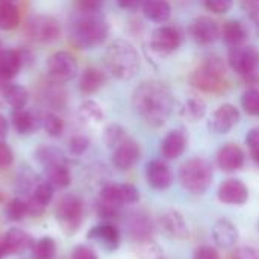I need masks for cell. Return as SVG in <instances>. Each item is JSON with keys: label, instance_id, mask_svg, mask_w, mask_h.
Returning a JSON list of instances; mask_svg holds the SVG:
<instances>
[{"label": "cell", "instance_id": "16", "mask_svg": "<svg viewBox=\"0 0 259 259\" xmlns=\"http://www.w3.org/2000/svg\"><path fill=\"white\" fill-rule=\"evenodd\" d=\"M217 197L225 205H244L249 200V190L240 179H228L220 184Z\"/></svg>", "mask_w": 259, "mask_h": 259}, {"label": "cell", "instance_id": "24", "mask_svg": "<svg viewBox=\"0 0 259 259\" xmlns=\"http://www.w3.org/2000/svg\"><path fill=\"white\" fill-rule=\"evenodd\" d=\"M12 126L14 129L21 134V135H27L32 134L33 131L38 129V126L41 124V117H38L33 111L21 108V109H14L12 111V117H11Z\"/></svg>", "mask_w": 259, "mask_h": 259}, {"label": "cell", "instance_id": "35", "mask_svg": "<svg viewBox=\"0 0 259 259\" xmlns=\"http://www.w3.org/2000/svg\"><path fill=\"white\" fill-rule=\"evenodd\" d=\"M102 138H103V143L109 147V149H115L120 143H123L127 135H126V131L123 126L117 124V123H111L108 124L105 129H103V134H102Z\"/></svg>", "mask_w": 259, "mask_h": 259}, {"label": "cell", "instance_id": "22", "mask_svg": "<svg viewBox=\"0 0 259 259\" xmlns=\"http://www.w3.org/2000/svg\"><path fill=\"white\" fill-rule=\"evenodd\" d=\"M220 38H223V41L226 42V46L229 49L243 46V44H246V41L249 38L247 26L240 20H229L222 26Z\"/></svg>", "mask_w": 259, "mask_h": 259}, {"label": "cell", "instance_id": "52", "mask_svg": "<svg viewBox=\"0 0 259 259\" xmlns=\"http://www.w3.org/2000/svg\"><path fill=\"white\" fill-rule=\"evenodd\" d=\"M8 253V249H6V244H5V240L0 238V259L3 258L5 255Z\"/></svg>", "mask_w": 259, "mask_h": 259}, {"label": "cell", "instance_id": "43", "mask_svg": "<svg viewBox=\"0 0 259 259\" xmlns=\"http://www.w3.org/2000/svg\"><path fill=\"white\" fill-rule=\"evenodd\" d=\"M76 9L80 14H93L100 12L103 0H74Z\"/></svg>", "mask_w": 259, "mask_h": 259}, {"label": "cell", "instance_id": "49", "mask_svg": "<svg viewBox=\"0 0 259 259\" xmlns=\"http://www.w3.org/2000/svg\"><path fill=\"white\" fill-rule=\"evenodd\" d=\"M234 259H259V249L255 247H240L235 250Z\"/></svg>", "mask_w": 259, "mask_h": 259}, {"label": "cell", "instance_id": "30", "mask_svg": "<svg viewBox=\"0 0 259 259\" xmlns=\"http://www.w3.org/2000/svg\"><path fill=\"white\" fill-rule=\"evenodd\" d=\"M77 115L79 120L85 124H99L105 118L103 108L96 100H85L83 103H80Z\"/></svg>", "mask_w": 259, "mask_h": 259}, {"label": "cell", "instance_id": "12", "mask_svg": "<svg viewBox=\"0 0 259 259\" xmlns=\"http://www.w3.org/2000/svg\"><path fill=\"white\" fill-rule=\"evenodd\" d=\"M241 115H240L238 108L232 103H225L212 112L208 121V127L211 132L217 135H223V134L231 132L238 124Z\"/></svg>", "mask_w": 259, "mask_h": 259}, {"label": "cell", "instance_id": "21", "mask_svg": "<svg viewBox=\"0 0 259 259\" xmlns=\"http://www.w3.org/2000/svg\"><path fill=\"white\" fill-rule=\"evenodd\" d=\"M238 237H240L238 229L235 228V225L231 220L222 219V220L215 222V225L212 228V238L219 247H222V249L235 247Z\"/></svg>", "mask_w": 259, "mask_h": 259}, {"label": "cell", "instance_id": "29", "mask_svg": "<svg viewBox=\"0 0 259 259\" xmlns=\"http://www.w3.org/2000/svg\"><path fill=\"white\" fill-rule=\"evenodd\" d=\"M127 229L132 237L140 238L141 241H149V237L153 232V226H152V222L149 220V217L144 214H138V212L129 217Z\"/></svg>", "mask_w": 259, "mask_h": 259}, {"label": "cell", "instance_id": "2", "mask_svg": "<svg viewBox=\"0 0 259 259\" xmlns=\"http://www.w3.org/2000/svg\"><path fill=\"white\" fill-rule=\"evenodd\" d=\"M109 35V24L100 12L80 14L70 24L71 42L83 50L102 46Z\"/></svg>", "mask_w": 259, "mask_h": 259}, {"label": "cell", "instance_id": "6", "mask_svg": "<svg viewBox=\"0 0 259 259\" xmlns=\"http://www.w3.org/2000/svg\"><path fill=\"white\" fill-rule=\"evenodd\" d=\"M231 68L243 76L246 82L249 83H258V70H259V52L255 46L243 44L238 47L229 49L228 56Z\"/></svg>", "mask_w": 259, "mask_h": 259}, {"label": "cell", "instance_id": "33", "mask_svg": "<svg viewBox=\"0 0 259 259\" xmlns=\"http://www.w3.org/2000/svg\"><path fill=\"white\" fill-rule=\"evenodd\" d=\"M20 24V12L14 3H0V30H14Z\"/></svg>", "mask_w": 259, "mask_h": 259}, {"label": "cell", "instance_id": "51", "mask_svg": "<svg viewBox=\"0 0 259 259\" xmlns=\"http://www.w3.org/2000/svg\"><path fill=\"white\" fill-rule=\"evenodd\" d=\"M9 131V124H8V120L0 114V141H3L6 138V134Z\"/></svg>", "mask_w": 259, "mask_h": 259}, {"label": "cell", "instance_id": "10", "mask_svg": "<svg viewBox=\"0 0 259 259\" xmlns=\"http://www.w3.org/2000/svg\"><path fill=\"white\" fill-rule=\"evenodd\" d=\"M140 197V191L131 184H108L100 191V203L117 209L138 203Z\"/></svg>", "mask_w": 259, "mask_h": 259}, {"label": "cell", "instance_id": "5", "mask_svg": "<svg viewBox=\"0 0 259 259\" xmlns=\"http://www.w3.org/2000/svg\"><path fill=\"white\" fill-rule=\"evenodd\" d=\"M179 182L191 194H203L212 184V167L203 158H193L179 168Z\"/></svg>", "mask_w": 259, "mask_h": 259}, {"label": "cell", "instance_id": "8", "mask_svg": "<svg viewBox=\"0 0 259 259\" xmlns=\"http://www.w3.org/2000/svg\"><path fill=\"white\" fill-rule=\"evenodd\" d=\"M46 68H47V74L50 80L59 85L73 80L79 71L76 58L71 53L64 52V50L52 53L47 59Z\"/></svg>", "mask_w": 259, "mask_h": 259}, {"label": "cell", "instance_id": "54", "mask_svg": "<svg viewBox=\"0 0 259 259\" xmlns=\"http://www.w3.org/2000/svg\"><path fill=\"white\" fill-rule=\"evenodd\" d=\"M2 50H3V49H2V41H0V52H2Z\"/></svg>", "mask_w": 259, "mask_h": 259}, {"label": "cell", "instance_id": "4", "mask_svg": "<svg viewBox=\"0 0 259 259\" xmlns=\"http://www.w3.org/2000/svg\"><path fill=\"white\" fill-rule=\"evenodd\" d=\"M188 82L193 88L211 93V94H222L228 90V73L223 59L217 55H211L205 58L200 65L193 70L188 76Z\"/></svg>", "mask_w": 259, "mask_h": 259}, {"label": "cell", "instance_id": "47", "mask_svg": "<svg viewBox=\"0 0 259 259\" xmlns=\"http://www.w3.org/2000/svg\"><path fill=\"white\" fill-rule=\"evenodd\" d=\"M12 159H14V155H12L11 147L5 141H0V168L9 167L12 164Z\"/></svg>", "mask_w": 259, "mask_h": 259}, {"label": "cell", "instance_id": "39", "mask_svg": "<svg viewBox=\"0 0 259 259\" xmlns=\"http://www.w3.org/2000/svg\"><path fill=\"white\" fill-rule=\"evenodd\" d=\"M243 109L253 117H259V88H249L241 97Z\"/></svg>", "mask_w": 259, "mask_h": 259}, {"label": "cell", "instance_id": "53", "mask_svg": "<svg viewBox=\"0 0 259 259\" xmlns=\"http://www.w3.org/2000/svg\"><path fill=\"white\" fill-rule=\"evenodd\" d=\"M6 2H9V3H14V0H0V3H6Z\"/></svg>", "mask_w": 259, "mask_h": 259}, {"label": "cell", "instance_id": "40", "mask_svg": "<svg viewBox=\"0 0 259 259\" xmlns=\"http://www.w3.org/2000/svg\"><path fill=\"white\" fill-rule=\"evenodd\" d=\"M27 212H29V209H27V203H24V202H23V200H20V199H14V200H11V202H9V205H8V208H6V214H8V217H9L11 220H14V222L21 220Z\"/></svg>", "mask_w": 259, "mask_h": 259}, {"label": "cell", "instance_id": "20", "mask_svg": "<svg viewBox=\"0 0 259 259\" xmlns=\"http://www.w3.org/2000/svg\"><path fill=\"white\" fill-rule=\"evenodd\" d=\"M24 64V55L18 49H3L0 52V77L11 80L15 77Z\"/></svg>", "mask_w": 259, "mask_h": 259}, {"label": "cell", "instance_id": "42", "mask_svg": "<svg viewBox=\"0 0 259 259\" xmlns=\"http://www.w3.org/2000/svg\"><path fill=\"white\" fill-rule=\"evenodd\" d=\"M88 147H90V138L87 135H74L68 143V149L73 155H82L88 150Z\"/></svg>", "mask_w": 259, "mask_h": 259}, {"label": "cell", "instance_id": "41", "mask_svg": "<svg viewBox=\"0 0 259 259\" xmlns=\"http://www.w3.org/2000/svg\"><path fill=\"white\" fill-rule=\"evenodd\" d=\"M246 144L249 147L252 159L259 164V127H253L246 135Z\"/></svg>", "mask_w": 259, "mask_h": 259}, {"label": "cell", "instance_id": "3", "mask_svg": "<svg viewBox=\"0 0 259 259\" xmlns=\"http://www.w3.org/2000/svg\"><path fill=\"white\" fill-rule=\"evenodd\" d=\"M103 61L109 74L118 80H131L140 70V55L127 39H114L105 50Z\"/></svg>", "mask_w": 259, "mask_h": 259}, {"label": "cell", "instance_id": "1", "mask_svg": "<svg viewBox=\"0 0 259 259\" xmlns=\"http://www.w3.org/2000/svg\"><path fill=\"white\" fill-rule=\"evenodd\" d=\"M132 106L144 123L152 127H159L170 118L175 97L165 83L159 80H144L134 90Z\"/></svg>", "mask_w": 259, "mask_h": 259}, {"label": "cell", "instance_id": "7", "mask_svg": "<svg viewBox=\"0 0 259 259\" xmlns=\"http://www.w3.org/2000/svg\"><path fill=\"white\" fill-rule=\"evenodd\" d=\"M24 32L29 39L39 44H50L55 42L61 35V24L59 21L47 14H36L32 15L26 24Z\"/></svg>", "mask_w": 259, "mask_h": 259}, {"label": "cell", "instance_id": "36", "mask_svg": "<svg viewBox=\"0 0 259 259\" xmlns=\"http://www.w3.org/2000/svg\"><path fill=\"white\" fill-rule=\"evenodd\" d=\"M55 194V188L49 181L39 182L35 188H33V197H32V203H35V206H38L39 209H42L44 206H47Z\"/></svg>", "mask_w": 259, "mask_h": 259}, {"label": "cell", "instance_id": "25", "mask_svg": "<svg viewBox=\"0 0 259 259\" xmlns=\"http://www.w3.org/2000/svg\"><path fill=\"white\" fill-rule=\"evenodd\" d=\"M106 83V74L100 68L88 67L82 71L79 77V90L85 96H91L97 93Z\"/></svg>", "mask_w": 259, "mask_h": 259}, {"label": "cell", "instance_id": "14", "mask_svg": "<svg viewBox=\"0 0 259 259\" xmlns=\"http://www.w3.org/2000/svg\"><path fill=\"white\" fill-rule=\"evenodd\" d=\"M141 158V147L135 140L126 138L120 143L112 152V164L118 170H129L132 168Z\"/></svg>", "mask_w": 259, "mask_h": 259}, {"label": "cell", "instance_id": "55", "mask_svg": "<svg viewBox=\"0 0 259 259\" xmlns=\"http://www.w3.org/2000/svg\"><path fill=\"white\" fill-rule=\"evenodd\" d=\"M256 2H259V0H256Z\"/></svg>", "mask_w": 259, "mask_h": 259}, {"label": "cell", "instance_id": "38", "mask_svg": "<svg viewBox=\"0 0 259 259\" xmlns=\"http://www.w3.org/2000/svg\"><path fill=\"white\" fill-rule=\"evenodd\" d=\"M41 127L47 132V135L55 138L64 132V121L59 115L49 112V114L41 117Z\"/></svg>", "mask_w": 259, "mask_h": 259}, {"label": "cell", "instance_id": "9", "mask_svg": "<svg viewBox=\"0 0 259 259\" xmlns=\"http://www.w3.org/2000/svg\"><path fill=\"white\" fill-rule=\"evenodd\" d=\"M56 219L67 234H73L79 229L83 219V203L76 196H65L56 206Z\"/></svg>", "mask_w": 259, "mask_h": 259}, {"label": "cell", "instance_id": "31", "mask_svg": "<svg viewBox=\"0 0 259 259\" xmlns=\"http://www.w3.org/2000/svg\"><path fill=\"white\" fill-rule=\"evenodd\" d=\"M3 240H5L8 253H20L30 246V237L17 228H11L3 237Z\"/></svg>", "mask_w": 259, "mask_h": 259}, {"label": "cell", "instance_id": "28", "mask_svg": "<svg viewBox=\"0 0 259 259\" xmlns=\"http://www.w3.org/2000/svg\"><path fill=\"white\" fill-rule=\"evenodd\" d=\"M179 112L184 120L190 123H196L206 115V103L200 97H188L182 103Z\"/></svg>", "mask_w": 259, "mask_h": 259}, {"label": "cell", "instance_id": "18", "mask_svg": "<svg viewBox=\"0 0 259 259\" xmlns=\"http://www.w3.org/2000/svg\"><path fill=\"white\" fill-rule=\"evenodd\" d=\"M246 155L238 144H226L217 153V165L226 173L240 170L244 165Z\"/></svg>", "mask_w": 259, "mask_h": 259}, {"label": "cell", "instance_id": "45", "mask_svg": "<svg viewBox=\"0 0 259 259\" xmlns=\"http://www.w3.org/2000/svg\"><path fill=\"white\" fill-rule=\"evenodd\" d=\"M193 259H220V255L211 246H199L193 253Z\"/></svg>", "mask_w": 259, "mask_h": 259}, {"label": "cell", "instance_id": "27", "mask_svg": "<svg viewBox=\"0 0 259 259\" xmlns=\"http://www.w3.org/2000/svg\"><path fill=\"white\" fill-rule=\"evenodd\" d=\"M3 99L8 106L12 109H21L26 108L27 100H29V93L23 85L18 83H6L2 90Z\"/></svg>", "mask_w": 259, "mask_h": 259}, {"label": "cell", "instance_id": "19", "mask_svg": "<svg viewBox=\"0 0 259 259\" xmlns=\"http://www.w3.org/2000/svg\"><path fill=\"white\" fill-rule=\"evenodd\" d=\"M187 144H188V138L184 131L181 129L170 131L161 143V155L164 159H168V161L178 159L179 156L184 155Z\"/></svg>", "mask_w": 259, "mask_h": 259}, {"label": "cell", "instance_id": "15", "mask_svg": "<svg viewBox=\"0 0 259 259\" xmlns=\"http://www.w3.org/2000/svg\"><path fill=\"white\" fill-rule=\"evenodd\" d=\"M146 179L153 190L162 191L173 184V171L165 161L153 159L146 167Z\"/></svg>", "mask_w": 259, "mask_h": 259}, {"label": "cell", "instance_id": "26", "mask_svg": "<svg viewBox=\"0 0 259 259\" xmlns=\"http://www.w3.org/2000/svg\"><path fill=\"white\" fill-rule=\"evenodd\" d=\"M141 9L155 23H165L171 17V6L167 0H144Z\"/></svg>", "mask_w": 259, "mask_h": 259}, {"label": "cell", "instance_id": "46", "mask_svg": "<svg viewBox=\"0 0 259 259\" xmlns=\"http://www.w3.org/2000/svg\"><path fill=\"white\" fill-rule=\"evenodd\" d=\"M244 9L249 14V18L253 21L256 30L259 32V2L256 0H244Z\"/></svg>", "mask_w": 259, "mask_h": 259}, {"label": "cell", "instance_id": "34", "mask_svg": "<svg viewBox=\"0 0 259 259\" xmlns=\"http://www.w3.org/2000/svg\"><path fill=\"white\" fill-rule=\"evenodd\" d=\"M35 156L39 161V164H42V167H47L52 164H67L64 153L53 146H41L36 150Z\"/></svg>", "mask_w": 259, "mask_h": 259}, {"label": "cell", "instance_id": "23", "mask_svg": "<svg viewBox=\"0 0 259 259\" xmlns=\"http://www.w3.org/2000/svg\"><path fill=\"white\" fill-rule=\"evenodd\" d=\"M88 238L97 241L106 250H115L118 247V244H120L118 229L114 225H111V223H103V225L94 226L88 232Z\"/></svg>", "mask_w": 259, "mask_h": 259}, {"label": "cell", "instance_id": "17", "mask_svg": "<svg viewBox=\"0 0 259 259\" xmlns=\"http://www.w3.org/2000/svg\"><path fill=\"white\" fill-rule=\"evenodd\" d=\"M159 228L161 231L170 237V238H176V240H185L190 235L188 231V225L184 219V215L179 211H165L161 217H159Z\"/></svg>", "mask_w": 259, "mask_h": 259}, {"label": "cell", "instance_id": "13", "mask_svg": "<svg viewBox=\"0 0 259 259\" xmlns=\"http://www.w3.org/2000/svg\"><path fill=\"white\" fill-rule=\"evenodd\" d=\"M220 32H222L220 24L214 18L206 15L197 17L190 26L191 38L200 46H209L215 42L220 38Z\"/></svg>", "mask_w": 259, "mask_h": 259}, {"label": "cell", "instance_id": "50", "mask_svg": "<svg viewBox=\"0 0 259 259\" xmlns=\"http://www.w3.org/2000/svg\"><path fill=\"white\" fill-rule=\"evenodd\" d=\"M144 0H117V5L121 8V9H126V11H135L138 8H141Z\"/></svg>", "mask_w": 259, "mask_h": 259}, {"label": "cell", "instance_id": "11", "mask_svg": "<svg viewBox=\"0 0 259 259\" xmlns=\"http://www.w3.org/2000/svg\"><path fill=\"white\" fill-rule=\"evenodd\" d=\"M181 44H182V35L173 26H161L155 29L149 39L150 50L158 56L171 55L181 47Z\"/></svg>", "mask_w": 259, "mask_h": 259}, {"label": "cell", "instance_id": "37", "mask_svg": "<svg viewBox=\"0 0 259 259\" xmlns=\"http://www.w3.org/2000/svg\"><path fill=\"white\" fill-rule=\"evenodd\" d=\"M35 259H53L56 255V243L50 237H42L32 246Z\"/></svg>", "mask_w": 259, "mask_h": 259}, {"label": "cell", "instance_id": "48", "mask_svg": "<svg viewBox=\"0 0 259 259\" xmlns=\"http://www.w3.org/2000/svg\"><path fill=\"white\" fill-rule=\"evenodd\" d=\"M71 259H99L96 252L88 246H77L71 252Z\"/></svg>", "mask_w": 259, "mask_h": 259}, {"label": "cell", "instance_id": "44", "mask_svg": "<svg viewBox=\"0 0 259 259\" xmlns=\"http://www.w3.org/2000/svg\"><path fill=\"white\" fill-rule=\"evenodd\" d=\"M234 0H205V8L214 14H226L231 11Z\"/></svg>", "mask_w": 259, "mask_h": 259}, {"label": "cell", "instance_id": "32", "mask_svg": "<svg viewBox=\"0 0 259 259\" xmlns=\"http://www.w3.org/2000/svg\"><path fill=\"white\" fill-rule=\"evenodd\" d=\"M44 173L47 181L58 188H65L70 185L71 182V176H70V170L67 167V164H52L44 167Z\"/></svg>", "mask_w": 259, "mask_h": 259}]
</instances>
